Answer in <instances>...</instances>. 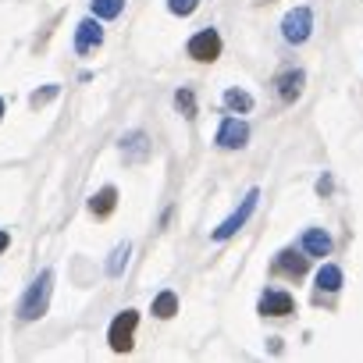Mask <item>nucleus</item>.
Wrapping results in <instances>:
<instances>
[{"label":"nucleus","instance_id":"obj_1","mask_svg":"<svg viewBox=\"0 0 363 363\" xmlns=\"http://www.w3.org/2000/svg\"><path fill=\"white\" fill-rule=\"evenodd\" d=\"M50 289H54V271H43V274L29 285V292L22 296V303H18V317H22V320H36V317H43V313H47V303H50Z\"/></svg>","mask_w":363,"mask_h":363},{"label":"nucleus","instance_id":"obj_2","mask_svg":"<svg viewBox=\"0 0 363 363\" xmlns=\"http://www.w3.org/2000/svg\"><path fill=\"white\" fill-rule=\"evenodd\" d=\"M310 33H313V11L310 8H296V11H289L285 18H281V36H285V43H306L310 40Z\"/></svg>","mask_w":363,"mask_h":363},{"label":"nucleus","instance_id":"obj_3","mask_svg":"<svg viewBox=\"0 0 363 363\" xmlns=\"http://www.w3.org/2000/svg\"><path fill=\"white\" fill-rule=\"evenodd\" d=\"M135 324H139V313H135V310H125V313L114 317V324H111V331H107V342H111L114 352H128V349H132Z\"/></svg>","mask_w":363,"mask_h":363},{"label":"nucleus","instance_id":"obj_4","mask_svg":"<svg viewBox=\"0 0 363 363\" xmlns=\"http://www.w3.org/2000/svg\"><path fill=\"white\" fill-rule=\"evenodd\" d=\"M257 200H260V189H250V193H246V200L239 203V211H235V214H232V218H228L221 228H214V239H218V242L232 239V235H235V232H239V228H242L250 218H253V211H257Z\"/></svg>","mask_w":363,"mask_h":363},{"label":"nucleus","instance_id":"obj_5","mask_svg":"<svg viewBox=\"0 0 363 363\" xmlns=\"http://www.w3.org/2000/svg\"><path fill=\"white\" fill-rule=\"evenodd\" d=\"M221 54V36H218V29H200L193 40H189V57H196V61H214Z\"/></svg>","mask_w":363,"mask_h":363},{"label":"nucleus","instance_id":"obj_6","mask_svg":"<svg viewBox=\"0 0 363 363\" xmlns=\"http://www.w3.org/2000/svg\"><path fill=\"white\" fill-rule=\"evenodd\" d=\"M250 139V125L239 121V118H225L221 128H218V146L221 150H242Z\"/></svg>","mask_w":363,"mask_h":363},{"label":"nucleus","instance_id":"obj_7","mask_svg":"<svg viewBox=\"0 0 363 363\" xmlns=\"http://www.w3.org/2000/svg\"><path fill=\"white\" fill-rule=\"evenodd\" d=\"M100 43H104V29H100V18H96V15L75 26V50H79V54H89V50H96Z\"/></svg>","mask_w":363,"mask_h":363},{"label":"nucleus","instance_id":"obj_8","mask_svg":"<svg viewBox=\"0 0 363 363\" xmlns=\"http://www.w3.org/2000/svg\"><path fill=\"white\" fill-rule=\"evenodd\" d=\"M260 313H267V317H289L292 313V296L289 292H278V289H267L264 299H260Z\"/></svg>","mask_w":363,"mask_h":363},{"label":"nucleus","instance_id":"obj_9","mask_svg":"<svg viewBox=\"0 0 363 363\" xmlns=\"http://www.w3.org/2000/svg\"><path fill=\"white\" fill-rule=\"evenodd\" d=\"M303 82H306V75H303L299 68H292V72H285V75H278V79H274V86H278V96H281L285 104H292V100L303 93Z\"/></svg>","mask_w":363,"mask_h":363},{"label":"nucleus","instance_id":"obj_10","mask_svg":"<svg viewBox=\"0 0 363 363\" xmlns=\"http://www.w3.org/2000/svg\"><path fill=\"white\" fill-rule=\"evenodd\" d=\"M121 153H125V160H146L150 139L143 132H128V135H121Z\"/></svg>","mask_w":363,"mask_h":363},{"label":"nucleus","instance_id":"obj_11","mask_svg":"<svg viewBox=\"0 0 363 363\" xmlns=\"http://www.w3.org/2000/svg\"><path fill=\"white\" fill-rule=\"evenodd\" d=\"M303 253H310V257H328V253H331V235L320 232V228H310V232L303 235Z\"/></svg>","mask_w":363,"mask_h":363},{"label":"nucleus","instance_id":"obj_12","mask_svg":"<svg viewBox=\"0 0 363 363\" xmlns=\"http://www.w3.org/2000/svg\"><path fill=\"white\" fill-rule=\"evenodd\" d=\"M114 203H118V193H114V186H104L93 200H89V211L96 214V218H107L111 211H114Z\"/></svg>","mask_w":363,"mask_h":363},{"label":"nucleus","instance_id":"obj_13","mask_svg":"<svg viewBox=\"0 0 363 363\" xmlns=\"http://www.w3.org/2000/svg\"><path fill=\"white\" fill-rule=\"evenodd\" d=\"M317 289H320V292H338V289H342V271H338L335 264H324V267L317 271Z\"/></svg>","mask_w":363,"mask_h":363},{"label":"nucleus","instance_id":"obj_14","mask_svg":"<svg viewBox=\"0 0 363 363\" xmlns=\"http://www.w3.org/2000/svg\"><path fill=\"white\" fill-rule=\"evenodd\" d=\"M278 267H281L285 274H292V278H303V274H306V257H299V253L285 250V253L278 257Z\"/></svg>","mask_w":363,"mask_h":363},{"label":"nucleus","instance_id":"obj_15","mask_svg":"<svg viewBox=\"0 0 363 363\" xmlns=\"http://www.w3.org/2000/svg\"><path fill=\"white\" fill-rule=\"evenodd\" d=\"M174 313H178V296H174V292H160V296L153 299V317L167 320V317H174Z\"/></svg>","mask_w":363,"mask_h":363},{"label":"nucleus","instance_id":"obj_16","mask_svg":"<svg viewBox=\"0 0 363 363\" xmlns=\"http://www.w3.org/2000/svg\"><path fill=\"white\" fill-rule=\"evenodd\" d=\"M225 107H228V111L246 114V111H253V96H250V93H242V89H228V93H225Z\"/></svg>","mask_w":363,"mask_h":363},{"label":"nucleus","instance_id":"obj_17","mask_svg":"<svg viewBox=\"0 0 363 363\" xmlns=\"http://www.w3.org/2000/svg\"><path fill=\"white\" fill-rule=\"evenodd\" d=\"M128 253H132V246H128V242L114 246V253H111V260H107V274H111V278H118V274L125 271V264H128Z\"/></svg>","mask_w":363,"mask_h":363},{"label":"nucleus","instance_id":"obj_18","mask_svg":"<svg viewBox=\"0 0 363 363\" xmlns=\"http://www.w3.org/2000/svg\"><path fill=\"white\" fill-rule=\"evenodd\" d=\"M125 8V0H93V15L96 18H118Z\"/></svg>","mask_w":363,"mask_h":363},{"label":"nucleus","instance_id":"obj_19","mask_svg":"<svg viewBox=\"0 0 363 363\" xmlns=\"http://www.w3.org/2000/svg\"><path fill=\"white\" fill-rule=\"evenodd\" d=\"M174 107L186 114V118H196V96H193L189 89H178V93H174Z\"/></svg>","mask_w":363,"mask_h":363},{"label":"nucleus","instance_id":"obj_20","mask_svg":"<svg viewBox=\"0 0 363 363\" xmlns=\"http://www.w3.org/2000/svg\"><path fill=\"white\" fill-rule=\"evenodd\" d=\"M196 8H200V0H167V11H171V15H178V18L193 15Z\"/></svg>","mask_w":363,"mask_h":363},{"label":"nucleus","instance_id":"obj_21","mask_svg":"<svg viewBox=\"0 0 363 363\" xmlns=\"http://www.w3.org/2000/svg\"><path fill=\"white\" fill-rule=\"evenodd\" d=\"M57 93H61V86H47V89H36V93L29 96V104H33V107H43V104H50V100H54Z\"/></svg>","mask_w":363,"mask_h":363},{"label":"nucleus","instance_id":"obj_22","mask_svg":"<svg viewBox=\"0 0 363 363\" xmlns=\"http://www.w3.org/2000/svg\"><path fill=\"white\" fill-rule=\"evenodd\" d=\"M317 193H320V196H328V193H331V174L317 178Z\"/></svg>","mask_w":363,"mask_h":363},{"label":"nucleus","instance_id":"obj_23","mask_svg":"<svg viewBox=\"0 0 363 363\" xmlns=\"http://www.w3.org/2000/svg\"><path fill=\"white\" fill-rule=\"evenodd\" d=\"M8 246H11V235H8V232H0V253H4Z\"/></svg>","mask_w":363,"mask_h":363},{"label":"nucleus","instance_id":"obj_24","mask_svg":"<svg viewBox=\"0 0 363 363\" xmlns=\"http://www.w3.org/2000/svg\"><path fill=\"white\" fill-rule=\"evenodd\" d=\"M0 118H4V100H0Z\"/></svg>","mask_w":363,"mask_h":363}]
</instances>
